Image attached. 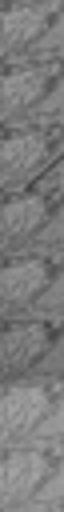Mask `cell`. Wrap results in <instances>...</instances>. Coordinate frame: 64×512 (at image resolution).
<instances>
[{
  "mask_svg": "<svg viewBox=\"0 0 64 512\" xmlns=\"http://www.w3.org/2000/svg\"><path fill=\"white\" fill-rule=\"evenodd\" d=\"M60 0H20L4 12V60L16 64H60Z\"/></svg>",
  "mask_w": 64,
  "mask_h": 512,
  "instance_id": "cell-1",
  "label": "cell"
},
{
  "mask_svg": "<svg viewBox=\"0 0 64 512\" xmlns=\"http://www.w3.org/2000/svg\"><path fill=\"white\" fill-rule=\"evenodd\" d=\"M4 124L52 128L60 124V64H16L4 80Z\"/></svg>",
  "mask_w": 64,
  "mask_h": 512,
  "instance_id": "cell-2",
  "label": "cell"
},
{
  "mask_svg": "<svg viewBox=\"0 0 64 512\" xmlns=\"http://www.w3.org/2000/svg\"><path fill=\"white\" fill-rule=\"evenodd\" d=\"M60 404V376H24V380H8L4 400H0V440L4 448H20L32 444L40 424L52 416V408Z\"/></svg>",
  "mask_w": 64,
  "mask_h": 512,
  "instance_id": "cell-3",
  "label": "cell"
},
{
  "mask_svg": "<svg viewBox=\"0 0 64 512\" xmlns=\"http://www.w3.org/2000/svg\"><path fill=\"white\" fill-rule=\"evenodd\" d=\"M60 156V124L52 128H16L4 140V160H0V184L12 196L24 188H36V180L56 164Z\"/></svg>",
  "mask_w": 64,
  "mask_h": 512,
  "instance_id": "cell-4",
  "label": "cell"
},
{
  "mask_svg": "<svg viewBox=\"0 0 64 512\" xmlns=\"http://www.w3.org/2000/svg\"><path fill=\"white\" fill-rule=\"evenodd\" d=\"M60 280V248H28V252H12L4 276H0V304L4 316H20V312H36L40 296Z\"/></svg>",
  "mask_w": 64,
  "mask_h": 512,
  "instance_id": "cell-5",
  "label": "cell"
},
{
  "mask_svg": "<svg viewBox=\"0 0 64 512\" xmlns=\"http://www.w3.org/2000/svg\"><path fill=\"white\" fill-rule=\"evenodd\" d=\"M56 468H60V440L56 444H20V448H12L8 460H4V476H0L4 512L32 508L40 500V488L48 484V476Z\"/></svg>",
  "mask_w": 64,
  "mask_h": 512,
  "instance_id": "cell-6",
  "label": "cell"
},
{
  "mask_svg": "<svg viewBox=\"0 0 64 512\" xmlns=\"http://www.w3.org/2000/svg\"><path fill=\"white\" fill-rule=\"evenodd\" d=\"M60 344V320L28 312V316H12L8 320V336L0 344V364L8 380L20 376H36L40 364L48 360V352Z\"/></svg>",
  "mask_w": 64,
  "mask_h": 512,
  "instance_id": "cell-7",
  "label": "cell"
},
{
  "mask_svg": "<svg viewBox=\"0 0 64 512\" xmlns=\"http://www.w3.org/2000/svg\"><path fill=\"white\" fill-rule=\"evenodd\" d=\"M44 188H28L20 196L8 200L4 208V220H0V240H4V252L12 256L20 244H36V236L44 232V224L60 212V188H56V164L44 172Z\"/></svg>",
  "mask_w": 64,
  "mask_h": 512,
  "instance_id": "cell-8",
  "label": "cell"
},
{
  "mask_svg": "<svg viewBox=\"0 0 64 512\" xmlns=\"http://www.w3.org/2000/svg\"><path fill=\"white\" fill-rule=\"evenodd\" d=\"M20 512H44V508H36V504H32V508H20Z\"/></svg>",
  "mask_w": 64,
  "mask_h": 512,
  "instance_id": "cell-9",
  "label": "cell"
},
{
  "mask_svg": "<svg viewBox=\"0 0 64 512\" xmlns=\"http://www.w3.org/2000/svg\"><path fill=\"white\" fill-rule=\"evenodd\" d=\"M8 4H20V0H8Z\"/></svg>",
  "mask_w": 64,
  "mask_h": 512,
  "instance_id": "cell-10",
  "label": "cell"
}]
</instances>
